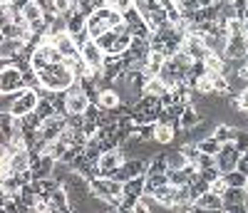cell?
Instances as JSON below:
<instances>
[{"label": "cell", "instance_id": "obj_6", "mask_svg": "<svg viewBox=\"0 0 248 213\" xmlns=\"http://www.w3.org/2000/svg\"><path fill=\"white\" fill-rule=\"evenodd\" d=\"M238 159H241V152L233 146V141H229V144H221L218 154H216V168L221 171V176H226V174L236 171Z\"/></svg>", "mask_w": 248, "mask_h": 213}, {"label": "cell", "instance_id": "obj_42", "mask_svg": "<svg viewBox=\"0 0 248 213\" xmlns=\"http://www.w3.org/2000/svg\"><path fill=\"white\" fill-rule=\"evenodd\" d=\"M196 166H199V171H201V168H211V166H216V156H209V154H199V159H196Z\"/></svg>", "mask_w": 248, "mask_h": 213}, {"label": "cell", "instance_id": "obj_1", "mask_svg": "<svg viewBox=\"0 0 248 213\" xmlns=\"http://www.w3.org/2000/svg\"><path fill=\"white\" fill-rule=\"evenodd\" d=\"M37 79L50 92H65L70 84L75 82V75H72V70L65 65V62H60V65H52V62H50L43 72H37Z\"/></svg>", "mask_w": 248, "mask_h": 213}, {"label": "cell", "instance_id": "obj_16", "mask_svg": "<svg viewBox=\"0 0 248 213\" xmlns=\"http://www.w3.org/2000/svg\"><path fill=\"white\" fill-rule=\"evenodd\" d=\"M194 206L201 208V211H223V198L216 196V194H211V191H206V194H201L194 201Z\"/></svg>", "mask_w": 248, "mask_h": 213}, {"label": "cell", "instance_id": "obj_17", "mask_svg": "<svg viewBox=\"0 0 248 213\" xmlns=\"http://www.w3.org/2000/svg\"><path fill=\"white\" fill-rule=\"evenodd\" d=\"M85 30H87V35H90L92 40H97L99 35H105V32L109 30V25H107V20H105V17H99L97 13H92V15L87 17Z\"/></svg>", "mask_w": 248, "mask_h": 213}, {"label": "cell", "instance_id": "obj_34", "mask_svg": "<svg viewBox=\"0 0 248 213\" xmlns=\"http://www.w3.org/2000/svg\"><path fill=\"white\" fill-rule=\"evenodd\" d=\"M114 37H117V35H114L112 30H107L105 35H99L94 42L99 45V50H102V52H105V55H109V52H112V45H114Z\"/></svg>", "mask_w": 248, "mask_h": 213}, {"label": "cell", "instance_id": "obj_30", "mask_svg": "<svg viewBox=\"0 0 248 213\" xmlns=\"http://www.w3.org/2000/svg\"><path fill=\"white\" fill-rule=\"evenodd\" d=\"M35 114L40 117V122H43V119H47V117H52V114H55V106H52V97H45V99H40V102H37V106H35Z\"/></svg>", "mask_w": 248, "mask_h": 213}, {"label": "cell", "instance_id": "obj_7", "mask_svg": "<svg viewBox=\"0 0 248 213\" xmlns=\"http://www.w3.org/2000/svg\"><path fill=\"white\" fill-rule=\"evenodd\" d=\"M127 159V152L119 146V149H107V152H102V156L97 159V168H99V176H112L117 168L124 164Z\"/></svg>", "mask_w": 248, "mask_h": 213}, {"label": "cell", "instance_id": "obj_15", "mask_svg": "<svg viewBox=\"0 0 248 213\" xmlns=\"http://www.w3.org/2000/svg\"><path fill=\"white\" fill-rule=\"evenodd\" d=\"M201 119H203V117H201V112H199V106H196V104H186V106H184V112H181V117L176 119L179 132H189V129H194V126H196Z\"/></svg>", "mask_w": 248, "mask_h": 213}, {"label": "cell", "instance_id": "obj_10", "mask_svg": "<svg viewBox=\"0 0 248 213\" xmlns=\"http://www.w3.org/2000/svg\"><path fill=\"white\" fill-rule=\"evenodd\" d=\"M223 60L236 65V62L246 60V40L243 37H226V52Z\"/></svg>", "mask_w": 248, "mask_h": 213}, {"label": "cell", "instance_id": "obj_39", "mask_svg": "<svg viewBox=\"0 0 248 213\" xmlns=\"http://www.w3.org/2000/svg\"><path fill=\"white\" fill-rule=\"evenodd\" d=\"M226 188H229V183H226L223 176H218L216 181L209 183V191H211V194H216V196H223V194H226Z\"/></svg>", "mask_w": 248, "mask_h": 213}, {"label": "cell", "instance_id": "obj_47", "mask_svg": "<svg viewBox=\"0 0 248 213\" xmlns=\"http://www.w3.org/2000/svg\"><path fill=\"white\" fill-rule=\"evenodd\" d=\"M216 5V0H199V8H211Z\"/></svg>", "mask_w": 248, "mask_h": 213}, {"label": "cell", "instance_id": "obj_27", "mask_svg": "<svg viewBox=\"0 0 248 213\" xmlns=\"http://www.w3.org/2000/svg\"><path fill=\"white\" fill-rule=\"evenodd\" d=\"M129 45H132L129 30H127V32H119V35L114 37V45H112V52H109V55H124V52L129 50Z\"/></svg>", "mask_w": 248, "mask_h": 213}, {"label": "cell", "instance_id": "obj_38", "mask_svg": "<svg viewBox=\"0 0 248 213\" xmlns=\"http://www.w3.org/2000/svg\"><path fill=\"white\" fill-rule=\"evenodd\" d=\"M137 134L141 141H154V124H139Z\"/></svg>", "mask_w": 248, "mask_h": 213}, {"label": "cell", "instance_id": "obj_51", "mask_svg": "<svg viewBox=\"0 0 248 213\" xmlns=\"http://www.w3.org/2000/svg\"><path fill=\"white\" fill-rule=\"evenodd\" d=\"M216 3H233V0H216Z\"/></svg>", "mask_w": 248, "mask_h": 213}, {"label": "cell", "instance_id": "obj_32", "mask_svg": "<svg viewBox=\"0 0 248 213\" xmlns=\"http://www.w3.org/2000/svg\"><path fill=\"white\" fill-rule=\"evenodd\" d=\"M20 15H23V20L25 23H32V20H40L43 17V10H40V5L35 3V0H30V3L20 10Z\"/></svg>", "mask_w": 248, "mask_h": 213}, {"label": "cell", "instance_id": "obj_48", "mask_svg": "<svg viewBox=\"0 0 248 213\" xmlns=\"http://www.w3.org/2000/svg\"><path fill=\"white\" fill-rule=\"evenodd\" d=\"M13 65V60H8V57H0V70L3 67H10Z\"/></svg>", "mask_w": 248, "mask_h": 213}, {"label": "cell", "instance_id": "obj_49", "mask_svg": "<svg viewBox=\"0 0 248 213\" xmlns=\"http://www.w3.org/2000/svg\"><path fill=\"white\" fill-rule=\"evenodd\" d=\"M243 191H246V194H248V176H246V183H243Z\"/></svg>", "mask_w": 248, "mask_h": 213}, {"label": "cell", "instance_id": "obj_28", "mask_svg": "<svg viewBox=\"0 0 248 213\" xmlns=\"http://www.w3.org/2000/svg\"><path fill=\"white\" fill-rule=\"evenodd\" d=\"M196 146H199V154H209V156H216L218 149H221V144L214 137H206V139L196 141Z\"/></svg>", "mask_w": 248, "mask_h": 213}, {"label": "cell", "instance_id": "obj_22", "mask_svg": "<svg viewBox=\"0 0 248 213\" xmlns=\"http://www.w3.org/2000/svg\"><path fill=\"white\" fill-rule=\"evenodd\" d=\"M206 191H209V181H203L199 174H194V176L189 179V198L196 201L201 194H206Z\"/></svg>", "mask_w": 248, "mask_h": 213}, {"label": "cell", "instance_id": "obj_18", "mask_svg": "<svg viewBox=\"0 0 248 213\" xmlns=\"http://www.w3.org/2000/svg\"><path fill=\"white\" fill-rule=\"evenodd\" d=\"M97 104H99V109L109 112V109H117V106L122 104V97L112 87H105V90L99 92V97H97Z\"/></svg>", "mask_w": 248, "mask_h": 213}, {"label": "cell", "instance_id": "obj_23", "mask_svg": "<svg viewBox=\"0 0 248 213\" xmlns=\"http://www.w3.org/2000/svg\"><path fill=\"white\" fill-rule=\"evenodd\" d=\"M164 92H167V84H164L161 77H149L147 82H144V94H149V97H161Z\"/></svg>", "mask_w": 248, "mask_h": 213}, {"label": "cell", "instance_id": "obj_2", "mask_svg": "<svg viewBox=\"0 0 248 213\" xmlns=\"http://www.w3.org/2000/svg\"><path fill=\"white\" fill-rule=\"evenodd\" d=\"M90 194L99 201H105L109 206H122L124 203V191H122V183L109 179V176H97L90 181Z\"/></svg>", "mask_w": 248, "mask_h": 213}, {"label": "cell", "instance_id": "obj_26", "mask_svg": "<svg viewBox=\"0 0 248 213\" xmlns=\"http://www.w3.org/2000/svg\"><path fill=\"white\" fill-rule=\"evenodd\" d=\"M199 97H209V94H214V82H211V75H203V77H199L196 82H194V87H191Z\"/></svg>", "mask_w": 248, "mask_h": 213}, {"label": "cell", "instance_id": "obj_54", "mask_svg": "<svg viewBox=\"0 0 248 213\" xmlns=\"http://www.w3.org/2000/svg\"><path fill=\"white\" fill-rule=\"evenodd\" d=\"M176 3H179V0H176Z\"/></svg>", "mask_w": 248, "mask_h": 213}, {"label": "cell", "instance_id": "obj_4", "mask_svg": "<svg viewBox=\"0 0 248 213\" xmlns=\"http://www.w3.org/2000/svg\"><path fill=\"white\" fill-rule=\"evenodd\" d=\"M147 161L149 159H144V156H127V159H124V164L117 168L109 179L124 183V181H129L134 176H144V174H147Z\"/></svg>", "mask_w": 248, "mask_h": 213}, {"label": "cell", "instance_id": "obj_31", "mask_svg": "<svg viewBox=\"0 0 248 213\" xmlns=\"http://www.w3.org/2000/svg\"><path fill=\"white\" fill-rule=\"evenodd\" d=\"M226 32H229V37H243V32H246L243 20L238 15L231 17V20H226Z\"/></svg>", "mask_w": 248, "mask_h": 213}, {"label": "cell", "instance_id": "obj_43", "mask_svg": "<svg viewBox=\"0 0 248 213\" xmlns=\"http://www.w3.org/2000/svg\"><path fill=\"white\" fill-rule=\"evenodd\" d=\"M223 213H248L243 203H226L223 206Z\"/></svg>", "mask_w": 248, "mask_h": 213}, {"label": "cell", "instance_id": "obj_50", "mask_svg": "<svg viewBox=\"0 0 248 213\" xmlns=\"http://www.w3.org/2000/svg\"><path fill=\"white\" fill-rule=\"evenodd\" d=\"M243 40H246V45H248V30H246V32H243Z\"/></svg>", "mask_w": 248, "mask_h": 213}, {"label": "cell", "instance_id": "obj_46", "mask_svg": "<svg viewBox=\"0 0 248 213\" xmlns=\"http://www.w3.org/2000/svg\"><path fill=\"white\" fill-rule=\"evenodd\" d=\"M28 3H30V0H13V3H10V10L20 13V10H23V8H25Z\"/></svg>", "mask_w": 248, "mask_h": 213}, {"label": "cell", "instance_id": "obj_24", "mask_svg": "<svg viewBox=\"0 0 248 213\" xmlns=\"http://www.w3.org/2000/svg\"><path fill=\"white\" fill-rule=\"evenodd\" d=\"M85 25H87V17L75 13L72 17H67V35H72V37L82 35V32H85Z\"/></svg>", "mask_w": 248, "mask_h": 213}, {"label": "cell", "instance_id": "obj_29", "mask_svg": "<svg viewBox=\"0 0 248 213\" xmlns=\"http://www.w3.org/2000/svg\"><path fill=\"white\" fill-rule=\"evenodd\" d=\"M65 206H70V201H67V194H65V188H55L52 194H50V208H55V211H60V208H65Z\"/></svg>", "mask_w": 248, "mask_h": 213}, {"label": "cell", "instance_id": "obj_52", "mask_svg": "<svg viewBox=\"0 0 248 213\" xmlns=\"http://www.w3.org/2000/svg\"><path fill=\"white\" fill-rule=\"evenodd\" d=\"M0 5H5V0H0Z\"/></svg>", "mask_w": 248, "mask_h": 213}, {"label": "cell", "instance_id": "obj_53", "mask_svg": "<svg viewBox=\"0 0 248 213\" xmlns=\"http://www.w3.org/2000/svg\"><path fill=\"white\" fill-rule=\"evenodd\" d=\"M246 10H248V0H246Z\"/></svg>", "mask_w": 248, "mask_h": 213}, {"label": "cell", "instance_id": "obj_13", "mask_svg": "<svg viewBox=\"0 0 248 213\" xmlns=\"http://www.w3.org/2000/svg\"><path fill=\"white\" fill-rule=\"evenodd\" d=\"M50 40H52V45L60 50V55L65 57V60H75V57H79V47L75 45L72 35L62 32V35H57V37H50Z\"/></svg>", "mask_w": 248, "mask_h": 213}, {"label": "cell", "instance_id": "obj_19", "mask_svg": "<svg viewBox=\"0 0 248 213\" xmlns=\"http://www.w3.org/2000/svg\"><path fill=\"white\" fill-rule=\"evenodd\" d=\"M211 137H214L218 144H229V141H233V137H236V126L229 124V122H218V124L214 126Z\"/></svg>", "mask_w": 248, "mask_h": 213}, {"label": "cell", "instance_id": "obj_14", "mask_svg": "<svg viewBox=\"0 0 248 213\" xmlns=\"http://www.w3.org/2000/svg\"><path fill=\"white\" fill-rule=\"evenodd\" d=\"M176 132H179V124L171 122V124H159L154 122V141L159 146H169L174 139H176Z\"/></svg>", "mask_w": 248, "mask_h": 213}, {"label": "cell", "instance_id": "obj_33", "mask_svg": "<svg viewBox=\"0 0 248 213\" xmlns=\"http://www.w3.org/2000/svg\"><path fill=\"white\" fill-rule=\"evenodd\" d=\"M221 198H223V206H226V203H243L246 191H243V188H236V186H229Z\"/></svg>", "mask_w": 248, "mask_h": 213}, {"label": "cell", "instance_id": "obj_12", "mask_svg": "<svg viewBox=\"0 0 248 213\" xmlns=\"http://www.w3.org/2000/svg\"><path fill=\"white\" fill-rule=\"evenodd\" d=\"M32 164V154H30V149H20V152H13L10 159H8V168H10V174H23L28 171Z\"/></svg>", "mask_w": 248, "mask_h": 213}, {"label": "cell", "instance_id": "obj_21", "mask_svg": "<svg viewBox=\"0 0 248 213\" xmlns=\"http://www.w3.org/2000/svg\"><path fill=\"white\" fill-rule=\"evenodd\" d=\"M169 166H167V152H159V154H152L149 161H147V174H167ZM144 174V176H147Z\"/></svg>", "mask_w": 248, "mask_h": 213}, {"label": "cell", "instance_id": "obj_5", "mask_svg": "<svg viewBox=\"0 0 248 213\" xmlns=\"http://www.w3.org/2000/svg\"><path fill=\"white\" fill-rule=\"evenodd\" d=\"M23 90H28L25 79H23V72H20L15 65L0 70V94H17Z\"/></svg>", "mask_w": 248, "mask_h": 213}, {"label": "cell", "instance_id": "obj_37", "mask_svg": "<svg viewBox=\"0 0 248 213\" xmlns=\"http://www.w3.org/2000/svg\"><path fill=\"white\" fill-rule=\"evenodd\" d=\"M223 179H226L229 186H236V188H243V183H246V176L241 171H231V174H226Z\"/></svg>", "mask_w": 248, "mask_h": 213}, {"label": "cell", "instance_id": "obj_20", "mask_svg": "<svg viewBox=\"0 0 248 213\" xmlns=\"http://www.w3.org/2000/svg\"><path fill=\"white\" fill-rule=\"evenodd\" d=\"M20 188H23V183H20V179L15 174H8L3 181H0V194H3L5 198H15L20 194Z\"/></svg>", "mask_w": 248, "mask_h": 213}, {"label": "cell", "instance_id": "obj_40", "mask_svg": "<svg viewBox=\"0 0 248 213\" xmlns=\"http://www.w3.org/2000/svg\"><path fill=\"white\" fill-rule=\"evenodd\" d=\"M132 213H152V206H149V196H141L134 201L132 206Z\"/></svg>", "mask_w": 248, "mask_h": 213}, {"label": "cell", "instance_id": "obj_35", "mask_svg": "<svg viewBox=\"0 0 248 213\" xmlns=\"http://www.w3.org/2000/svg\"><path fill=\"white\" fill-rule=\"evenodd\" d=\"M105 8H112V10H117V13H127V10H132L134 8V0H105Z\"/></svg>", "mask_w": 248, "mask_h": 213}, {"label": "cell", "instance_id": "obj_25", "mask_svg": "<svg viewBox=\"0 0 248 213\" xmlns=\"http://www.w3.org/2000/svg\"><path fill=\"white\" fill-rule=\"evenodd\" d=\"M186 164V156L181 154V149H169L167 152V166H169V171H179V168H184Z\"/></svg>", "mask_w": 248, "mask_h": 213}, {"label": "cell", "instance_id": "obj_11", "mask_svg": "<svg viewBox=\"0 0 248 213\" xmlns=\"http://www.w3.org/2000/svg\"><path fill=\"white\" fill-rule=\"evenodd\" d=\"M181 50L189 55L191 60H203L206 55V47H203V40H201V35H196V32H189L184 37V42H181Z\"/></svg>", "mask_w": 248, "mask_h": 213}, {"label": "cell", "instance_id": "obj_9", "mask_svg": "<svg viewBox=\"0 0 248 213\" xmlns=\"http://www.w3.org/2000/svg\"><path fill=\"white\" fill-rule=\"evenodd\" d=\"M65 126H67V117L52 114V117L43 119V124H40V137H43L47 144H52V141L62 134V129H65Z\"/></svg>", "mask_w": 248, "mask_h": 213}, {"label": "cell", "instance_id": "obj_36", "mask_svg": "<svg viewBox=\"0 0 248 213\" xmlns=\"http://www.w3.org/2000/svg\"><path fill=\"white\" fill-rule=\"evenodd\" d=\"M233 146L238 149L241 154L248 152V132L246 129H236V137H233Z\"/></svg>", "mask_w": 248, "mask_h": 213}, {"label": "cell", "instance_id": "obj_8", "mask_svg": "<svg viewBox=\"0 0 248 213\" xmlns=\"http://www.w3.org/2000/svg\"><path fill=\"white\" fill-rule=\"evenodd\" d=\"M79 57H82V62H87L94 72H102V67H105V52L99 50V45L92 37L79 47Z\"/></svg>", "mask_w": 248, "mask_h": 213}, {"label": "cell", "instance_id": "obj_3", "mask_svg": "<svg viewBox=\"0 0 248 213\" xmlns=\"http://www.w3.org/2000/svg\"><path fill=\"white\" fill-rule=\"evenodd\" d=\"M37 102H40L37 92L28 87V90H23V92L13 94V99H10V106H8V114H13V117H25V114L35 112Z\"/></svg>", "mask_w": 248, "mask_h": 213}, {"label": "cell", "instance_id": "obj_44", "mask_svg": "<svg viewBox=\"0 0 248 213\" xmlns=\"http://www.w3.org/2000/svg\"><path fill=\"white\" fill-rule=\"evenodd\" d=\"M5 23H10V8H8V3L0 5V28H3Z\"/></svg>", "mask_w": 248, "mask_h": 213}, {"label": "cell", "instance_id": "obj_41", "mask_svg": "<svg viewBox=\"0 0 248 213\" xmlns=\"http://www.w3.org/2000/svg\"><path fill=\"white\" fill-rule=\"evenodd\" d=\"M199 176H201L203 181H209V183H211V181H216V179L221 176V171H218L216 166H211V168H201V171H199Z\"/></svg>", "mask_w": 248, "mask_h": 213}, {"label": "cell", "instance_id": "obj_45", "mask_svg": "<svg viewBox=\"0 0 248 213\" xmlns=\"http://www.w3.org/2000/svg\"><path fill=\"white\" fill-rule=\"evenodd\" d=\"M238 97H241V112H246V114H248V87H243Z\"/></svg>", "mask_w": 248, "mask_h": 213}]
</instances>
